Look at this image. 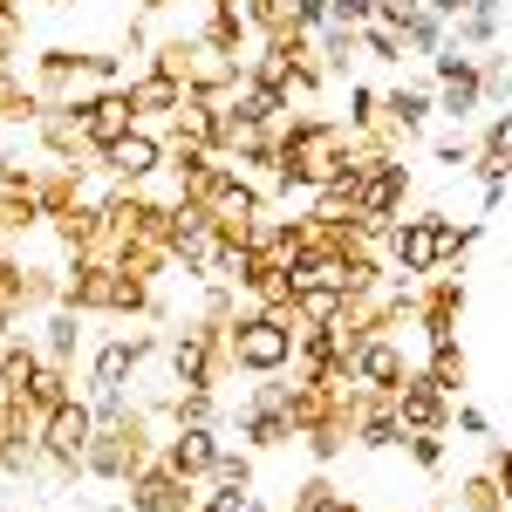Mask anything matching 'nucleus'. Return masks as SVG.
<instances>
[{"label":"nucleus","instance_id":"1","mask_svg":"<svg viewBox=\"0 0 512 512\" xmlns=\"http://www.w3.org/2000/svg\"><path fill=\"white\" fill-rule=\"evenodd\" d=\"M158 417H151V410H144V403H137V396H130V403H123L117 417H96V437H89V458H82V472L96 478V485H130V478L144 472V465H151V458H158Z\"/></svg>","mask_w":512,"mask_h":512},{"label":"nucleus","instance_id":"2","mask_svg":"<svg viewBox=\"0 0 512 512\" xmlns=\"http://www.w3.org/2000/svg\"><path fill=\"white\" fill-rule=\"evenodd\" d=\"M164 376L178 383V390H219L233 383V355H226V328H212V321L185 315L171 335H164Z\"/></svg>","mask_w":512,"mask_h":512},{"label":"nucleus","instance_id":"3","mask_svg":"<svg viewBox=\"0 0 512 512\" xmlns=\"http://www.w3.org/2000/svg\"><path fill=\"white\" fill-rule=\"evenodd\" d=\"M226 355H233V369L253 383V376H287L294 369V328H280L267 308H239V321L226 328Z\"/></svg>","mask_w":512,"mask_h":512},{"label":"nucleus","instance_id":"4","mask_svg":"<svg viewBox=\"0 0 512 512\" xmlns=\"http://www.w3.org/2000/svg\"><path fill=\"white\" fill-rule=\"evenodd\" d=\"M89 437H96V403H89V396H69L62 410H48V424H41V451H48V492H62V485L89 478V472H82Z\"/></svg>","mask_w":512,"mask_h":512},{"label":"nucleus","instance_id":"5","mask_svg":"<svg viewBox=\"0 0 512 512\" xmlns=\"http://www.w3.org/2000/svg\"><path fill=\"white\" fill-rule=\"evenodd\" d=\"M465 274L458 267H437V274L417 280V301H410V328L424 335V342H444V335H458V321H465Z\"/></svg>","mask_w":512,"mask_h":512},{"label":"nucleus","instance_id":"6","mask_svg":"<svg viewBox=\"0 0 512 512\" xmlns=\"http://www.w3.org/2000/svg\"><path fill=\"white\" fill-rule=\"evenodd\" d=\"M117 294H123V267L103 253H76L69 280H62V308H76L89 321H117Z\"/></svg>","mask_w":512,"mask_h":512},{"label":"nucleus","instance_id":"7","mask_svg":"<svg viewBox=\"0 0 512 512\" xmlns=\"http://www.w3.org/2000/svg\"><path fill=\"white\" fill-rule=\"evenodd\" d=\"M437 219H444V205H424V212H403L390 233H383V260L403 280L437 274Z\"/></svg>","mask_w":512,"mask_h":512},{"label":"nucleus","instance_id":"8","mask_svg":"<svg viewBox=\"0 0 512 512\" xmlns=\"http://www.w3.org/2000/svg\"><path fill=\"white\" fill-rule=\"evenodd\" d=\"M96 178H117V185H151V178H164V137L137 123L130 137L96 151Z\"/></svg>","mask_w":512,"mask_h":512},{"label":"nucleus","instance_id":"9","mask_svg":"<svg viewBox=\"0 0 512 512\" xmlns=\"http://www.w3.org/2000/svg\"><path fill=\"white\" fill-rule=\"evenodd\" d=\"M123 499H130L137 512H198L205 506V485H192L185 472H171L164 458H151L144 472L123 485Z\"/></svg>","mask_w":512,"mask_h":512},{"label":"nucleus","instance_id":"10","mask_svg":"<svg viewBox=\"0 0 512 512\" xmlns=\"http://www.w3.org/2000/svg\"><path fill=\"white\" fill-rule=\"evenodd\" d=\"M219 451H226V424H171V431H164V444H158V458L171 465V472H185L192 485H205V478H212Z\"/></svg>","mask_w":512,"mask_h":512},{"label":"nucleus","instance_id":"11","mask_svg":"<svg viewBox=\"0 0 512 512\" xmlns=\"http://www.w3.org/2000/svg\"><path fill=\"white\" fill-rule=\"evenodd\" d=\"M410 369H424V355L403 349V328H383V335H369V342L355 349V362H349V376L362 383V390H396Z\"/></svg>","mask_w":512,"mask_h":512},{"label":"nucleus","instance_id":"12","mask_svg":"<svg viewBox=\"0 0 512 512\" xmlns=\"http://www.w3.org/2000/svg\"><path fill=\"white\" fill-rule=\"evenodd\" d=\"M137 130V103H130V82H110V89H96L89 103H82V137H89V151H103V144H117Z\"/></svg>","mask_w":512,"mask_h":512},{"label":"nucleus","instance_id":"13","mask_svg":"<svg viewBox=\"0 0 512 512\" xmlns=\"http://www.w3.org/2000/svg\"><path fill=\"white\" fill-rule=\"evenodd\" d=\"M451 403H458V396H444L424 369H410V376L396 383V417H403V431H451Z\"/></svg>","mask_w":512,"mask_h":512},{"label":"nucleus","instance_id":"14","mask_svg":"<svg viewBox=\"0 0 512 512\" xmlns=\"http://www.w3.org/2000/svg\"><path fill=\"white\" fill-rule=\"evenodd\" d=\"M35 158H55V164H89V137H82V110H41V123L28 130Z\"/></svg>","mask_w":512,"mask_h":512},{"label":"nucleus","instance_id":"15","mask_svg":"<svg viewBox=\"0 0 512 512\" xmlns=\"http://www.w3.org/2000/svg\"><path fill=\"white\" fill-rule=\"evenodd\" d=\"M383 117H390L403 137H417V144H424V130H431V117H437V82L431 76L390 82V89H383Z\"/></svg>","mask_w":512,"mask_h":512},{"label":"nucleus","instance_id":"16","mask_svg":"<svg viewBox=\"0 0 512 512\" xmlns=\"http://www.w3.org/2000/svg\"><path fill=\"white\" fill-rule=\"evenodd\" d=\"M35 335H41V355L62 362V369H76L82 355H89V315H76V308H48L35 321Z\"/></svg>","mask_w":512,"mask_h":512},{"label":"nucleus","instance_id":"17","mask_svg":"<svg viewBox=\"0 0 512 512\" xmlns=\"http://www.w3.org/2000/svg\"><path fill=\"white\" fill-rule=\"evenodd\" d=\"M185 96H192V89L158 76V69H137V76H130V103H137V123H144V130H164V123L178 117Z\"/></svg>","mask_w":512,"mask_h":512},{"label":"nucleus","instance_id":"18","mask_svg":"<svg viewBox=\"0 0 512 512\" xmlns=\"http://www.w3.org/2000/svg\"><path fill=\"white\" fill-rule=\"evenodd\" d=\"M478 158H472V178L485 185V178H512V110H492V117L472 130Z\"/></svg>","mask_w":512,"mask_h":512},{"label":"nucleus","instance_id":"19","mask_svg":"<svg viewBox=\"0 0 512 512\" xmlns=\"http://www.w3.org/2000/svg\"><path fill=\"white\" fill-rule=\"evenodd\" d=\"M478 110H485V82H478V62H472V69H458V76H444V82H437V117H444V123L472 130Z\"/></svg>","mask_w":512,"mask_h":512},{"label":"nucleus","instance_id":"20","mask_svg":"<svg viewBox=\"0 0 512 512\" xmlns=\"http://www.w3.org/2000/svg\"><path fill=\"white\" fill-rule=\"evenodd\" d=\"M41 362H48V355H41V335H35V328H14V335L0 342V383L21 396L41 376Z\"/></svg>","mask_w":512,"mask_h":512},{"label":"nucleus","instance_id":"21","mask_svg":"<svg viewBox=\"0 0 512 512\" xmlns=\"http://www.w3.org/2000/svg\"><path fill=\"white\" fill-rule=\"evenodd\" d=\"M424 376H431L444 396H465V390H472V355L458 349V335H444V342H424Z\"/></svg>","mask_w":512,"mask_h":512},{"label":"nucleus","instance_id":"22","mask_svg":"<svg viewBox=\"0 0 512 512\" xmlns=\"http://www.w3.org/2000/svg\"><path fill=\"white\" fill-rule=\"evenodd\" d=\"M315 55H321V69H328V82H355V62H362V28L328 21V28L315 35Z\"/></svg>","mask_w":512,"mask_h":512},{"label":"nucleus","instance_id":"23","mask_svg":"<svg viewBox=\"0 0 512 512\" xmlns=\"http://www.w3.org/2000/svg\"><path fill=\"white\" fill-rule=\"evenodd\" d=\"M437 506H444V512H506V492H499V478L485 472V465H472V472L458 478Z\"/></svg>","mask_w":512,"mask_h":512},{"label":"nucleus","instance_id":"24","mask_svg":"<svg viewBox=\"0 0 512 512\" xmlns=\"http://www.w3.org/2000/svg\"><path fill=\"white\" fill-rule=\"evenodd\" d=\"M253 485H260V451H246V444L226 437V451H219V465L205 478V492H253Z\"/></svg>","mask_w":512,"mask_h":512},{"label":"nucleus","instance_id":"25","mask_svg":"<svg viewBox=\"0 0 512 512\" xmlns=\"http://www.w3.org/2000/svg\"><path fill=\"white\" fill-rule=\"evenodd\" d=\"M69 396H82V390H76V369H62V362H41V376L28 383V390H21V403L35 410L41 424H48V410H62Z\"/></svg>","mask_w":512,"mask_h":512},{"label":"nucleus","instance_id":"26","mask_svg":"<svg viewBox=\"0 0 512 512\" xmlns=\"http://www.w3.org/2000/svg\"><path fill=\"white\" fill-rule=\"evenodd\" d=\"M478 239H485V219H437V267H458L465 274V260L478 253Z\"/></svg>","mask_w":512,"mask_h":512},{"label":"nucleus","instance_id":"27","mask_svg":"<svg viewBox=\"0 0 512 512\" xmlns=\"http://www.w3.org/2000/svg\"><path fill=\"white\" fill-rule=\"evenodd\" d=\"M233 110L246 123H267V130H280V123L294 117V103H287L280 89H260V82H239V89H233Z\"/></svg>","mask_w":512,"mask_h":512},{"label":"nucleus","instance_id":"28","mask_svg":"<svg viewBox=\"0 0 512 512\" xmlns=\"http://www.w3.org/2000/svg\"><path fill=\"white\" fill-rule=\"evenodd\" d=\"M41 226H48V212H41L35 185H21V192L0 198V233H7V246H14V239H28V233H41Z\"/></svg>","mask_w":512,"mask_h":512},{"label":"nucleus","instance_id":"29","mask_svg":"<svg viewBox=\"0 0 512 512\" xmlns=\"http://www.w3.org/2000/svg\"><path fill=\"white\" fill-rule=\"evenodd\" d=\"M403 458L424 478H444V465H451V431H403Z\"/></svg>","mask_w":512,"mask_h":512},{"label":"nucleus","instance_id":"30","mask_svg":"<svg viewBox=\"0 0 512 512\" xmlns=\"http://www.w3.org/2000/svg\"><path fill=\"white\" fill-rule=\"evenodd\" d=\"M342 301H349L342 287H315V280H301V287H294V315L308 321V328H328V321L342 315Z\"/></svg>","mask_w":512,"mask_h":512},{"label":"nucleus","instance_id":"31","mask_svg":"<svg viewBox=\"0 0 512 512\" xmlns=\"http://www.w3.org/2000/svg\"><path fill=\"white\" fill-rule=\"evenodd\" d=\"M403 55H410L403 28H390V21H369V28H362V62H376V69H403Z\"/></svg>","mask_w":512,"mask_h":512},{"label":"nucleus","instance_id":"32","mask_svg":"<svg viewBox=\"0 0 512 512\" xmlns=\"http://www.w3.org/2000/svg\"><path fill=\"white\" fill-rule=\"evenodd\" d=\"M451 41L472 48V55L499 48V7H472V14H458V21H451Z\"/></svg>","mask_w":512,"mask_h":512},{"label":"nucleus","instance_id":"33","mask_svg":"<svg viewBox=\"0 0 512 512\" xmlns=\"http://www.w3.org/2000/svg\"><path fill=\"white\" fill-rule=\"evenodd\" d=\"M478 82H485V110H506L512 103V55L506 48H485L478 55Z\"/></svg>","mask_w":512,"mask_h":512},{"label":"nucleus","instance_id":"34","mask_svg":"<svg viewBox=\"0 0 512 512\" xmlns=\"http://www.w3.org/2000/svg\"><path fill=\"white\" fill-rule=\"evenodd\" d=\"M342 123H349V130H376V123H383V89L355 76L349 96H342Z\"/></svg>","mask_w":512,"mask_h":512},{"label":"nucleus","instance_id":"35","mask_svg":"<svg viewBox=\"0 0 512 512\" xmlns=\"http://www.w3.org/2000/svg\"><path fill=\"white\" fill-rule=\"evenodd\" d=\"M403 41H410V55H424V62H431L437 48H444V41H451V21H437L431 7H424V14H417V21H410V28H403Z\"/></svg>","mask_w":512,"mask_h":512},{"label":"nucleus","instance_id":"36","mask_svg":"<svg viewBox=\"0 0 512 512\" xmlns=\"http://www.w3.org/2000/svg\"><path fill=\"white\" fill-rule=\"evenodd\" d=\"M431 158L444 164V171H472V158H478L472 130H458V123H451V130H444V137H437V144H431Z\"/></svg>","mask_w":512,"mask_h":512},{"label":"nucleus","instance_id":"37","mask_svg":"<svg viewBox=\"0 0 512 512\" xmlns=\"http://www.w3.org/2000/svg\"><path fill=\"white\" fill-rule=\"evenodd\" d=\"M321 499H335V478H328V472L315 465V472H308L301 485H294V499H287V512H315Z\"/></svg>","mask_w":512,"mask_h":512},{"label":"nucleus","instance_id":"38","mask_svg":"<svg viewBox=\"0 0 512 512\" xmlns=\"http://www.w3.org/2000/svg\"><path fill=\"white\" fill-rule=\"evenodd\" d=\"M451 431H458V437H492V417H485L478 403L458 396V403H451Z\"/></svg>","mask_w":512,"mask_h":512},{"label":"nucleus","instance_id":"39","mask_svg":"<svg viewBox=\"0 0 512 512\" xmlns=\"http://www.w3.org/2000/svg\"><path fill=\"white\" fill-rule=\"evenodd\" d=\"M485 472L499 478V492H506V506H512V444H499V437H485Z\"/></svg>","mask_w":512,"mask_h":512},{"label":"nucleus","instance_id":"40","mask_svg":"<svg viewBox=\"0 0 512 512\" xmlns=\"http://www.w3.org/2000/svg\"><path fill=\"white\" fill-rule=\"evenodd\" d=\"M328 14H335L342 28H369V21H376V0H328Z\"/></svg>","mask_w":512,"mask_h":512},{"label":"nucleus","instance_id":"41","mask_svg":"<svg viewBox=\"0 0 512 512\" xmlns=\"http://www.w3.org/2000/svg\"><path fill=\"white\" fill-rule=\"evenodd\" d=\"M205 506H212V512H267V506H260V492H205Z\"/></svg>","mask_w":512,"mask_h":512},{"label":"nucleus","instance_id":"42","mask_svg":"<svg viewBox=\"0 0 512 512\" xmlns=\"http://www.w3.org/2000/svg\"><path fill=\"white\" fill-rule=\"evenodd\" d=\"M424 14V0H376V21H390V28H410Z\"/></svg>","mask_w":512,"mask_h":512},{"label":"nucleus","instance_id":"43","mask_svg":"<svg viewBox=\"0 0 512 512\" xmlns=\"http://www.w3.org/2000/svg\"><path fill=\"white\" fill-rule=\"evenodd\" d=\"M294 21H301L308 35H321V28H328L335 14H328V0H294Z\"/></svg>","mask_w":512,"mask_h":512},{"label":"nucleus","instance_id":"44","mask_svg":"<svg viewBox=\"0 0 512 512\" xmlns=\"http://www.w3.org/2000/svg\"><path fill=\"white\" fill-rule=\"evenodd\" d=\"M424 7H431V14H437V21H458V14H472V7H478V0H424Z\"/></svg>","mask_w":512,"mask_h":512},{"label":"nucleus","instance_id":"45","mask_svg":"<svg viewBox=\"0 0 512 512\" xmlns=\"http://www.w3.org/2000/svg\"><path fill=\"white\" fill-rule=\"evenodd\" d=\"M14 328H21V315H7V308H0V342H7Z\"/></svg>","mask_w":512,"mask_h":512},{"label":"nucleus","instance_id":"46","mask_svg":"<svg viewBox=\"0 0 512 512\" xmlns=\"http://www.w3.org/2000/svg\"><path fill=\"white\" fill-rule=\"evenodd\" d=\"M41 7H48V14H69V7H82V0H41Z\"/></svg>","mask_w":512,"mask_h":512},{"label":"nucleus","instance_id":"47","mask_svg":"<svg viewBox=\"0 0 512 512\" xmlns=\"http://www.w3.org/2000/svg\"><path fill=\"white\" fill-rule=\"evenodd\" d=\"M103 512H137V506H130V499H110V506H103Z\"/></svg>","mask_w":512,"mask_h":512},{"label":"nucleus","instance_id":"48","mask_svg":"<svg viewBox=\"0 0 512 512\" xmlns=\"http://www.w3.org/2000/svg\"><path fill=\"white\" fill-rule=\"evenodd\" d=\"M198 512H212V506H198Z\"/></svg>","mask_w":512,"mask_h":512},{"label":"nucleus","instance_id":"49","mask_svg":"<svg viewBox=\"0 0 512 512\" xmlns=\"http://www.w3.org/2000/svg\"><path fill=\"white\" fill-rule=\"evenodd\" d=\"M390 512H403V506H390Z\"/></svg>","mask_w":512,"mask_h":512},{"label":"nucleus","instance_id":"50","mask_svg":"<svg viewBox=\"0 0 512 512\" xmlns=\"http://www.w3.org/2000/svg\"><path fill=\"white\" fill-rule=\"evenodd\" d=\"M437 512H444V506H437Z\"/></svg>","mask_w":512,"mask_h":512},{"label":"nucleus","instance_id":"51","mask_svg":"<svg viewBox=\"0 0 512 512\" xmlns=\"http://www.w3.org/2000/svg\"><path fill=\"white\" fill-rule=\"evenodd\" d=\"M506 512H512V506H506Z\"/></svg>","mask_w":512,"mask_h":512}]
</instances>
